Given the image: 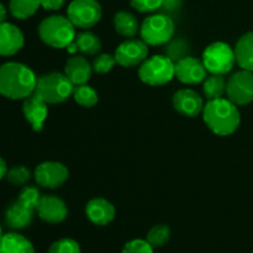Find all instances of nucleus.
<instances>
[{
	"mask_svg": "<svg viewBox=\"0 0 253 253\" xmlns=\"http://www.w3.org/2000/svg\"><path fill=\"white\" fill-rule=\"evenodd\" d=\"M0 253H36L31 242L22 235L9 232L0 239Z\"/></svg>",
	"mask_w": 253,
	"mask_h": 253,
	"instance_id": "obj_22",
	"label": "nucleus"
},
{
	"mask_svg": "<svg viewBox=\"0 0 253 253\" xmlns=\"http://www.w3.org/2000/svg\"><path fill=\"white\" fill-rule=\"evenodd\" d=\"M203 120L217 136H229L237 130L241 116L237 106L229 99L208 100L203 109Z\"/></svg>",
	"mask_w": 253,
	"mask_h": 253,
	"instance_id": "obj_2",
	"label": "nucleus"
},
{
	"mask_svg": "<svg viewBox=\"0 0 253 253\" xmlns=\"http://www.w3.org/2000/svg\"><path fill=\"white\" fill-rule=\"evenodd\" d=\"M170 239V229L167 225H156L148 231L146 241L155 249V247H162L169 241Z\"/></svg>",
	"mask_w": 253,
	"mask_h": 253,
	"instance_id": "obj_27",
	"label": "nucleus"
},
{
	"mask_svg": "<svg viewBox=\"0 0 253 253\" xmlns=\"http://www.w3.org/2000/svg\"><path fill=\"white\" fill-rule=\"evenodd\" d=\"M35 180L37 184L47 189H56L63 185L68 179L69 172L64 165L59 162H43L35 169Z\"/></svg>",
	"mask_w": 253,
	"mask_h": 253,
	"instance_id": "obj_11",
	"label": "nucleus"
},
{
	"mask_svg": "<svg viewBox=\"0 0 253 253\" xmlns=\"http://www.w3.org/2000/svg\"><path fill=\"white\" fill-rule=\"evenodd\" d=\"M121 253H153V247L146 240L135 239L124 246Z\"/></svg>",
	"mask_w": 253,
	"mask_h": 253,
	"instance_id": "obj_33",
	"label": "nucleus"
},
{
	"mask_svg": "<svg viewBox=\"0 0 253 253\" xmlns=\"http://www.w3.org/2000/svg\"><path fill=\"white\" fill-rule=\"evenodd\" d=\"M74 85L68 77L59 72H51L37 78L35 94L47 104H59L73 94Z\"/></svg>",
	"mask_w": 253,
	"mask_h": 253,
	"instance_id": "obj_4",
	"label": "nucleus"
},
{
	"mask_svg": "<svg viewBox=\"0 0 253 253\" xmlns=\"http://www.w3.org/2000/svg\"><path fill=\"white\" fill-rule=\"evenodd\" d=\"M5 19H6V9H5L4 5L0 2V24L5 22Z\"/></svg>",
	"mask_w": 253,
	"mask_h": 253,
	"instance_id": "obj_38",
	"label": "nucleus"
},
{
	"mask_svg": "<svg viewBox=\"0 0 253 253\" xmlns=\"http://www.w3.org/2000/svg\"><path fill=\"white\" fill-rule=\"evenodd\" d=\"M138 77L151 86L165 85L175 77V63L167 56L150 57L138 68Z\"/></svg>",
	"mask_w": 253,
	"mask_h": 253,
	"instance_id": "obj_5",
	"label": "nucleus"
},
{
	"mask_svg": "<svg viewBox=\"0 0 253 253\" xmlns=\"http://www.w3.org/2000/svg\"><path fill=\"white\" fill-rule=\"evenodd\" d=\"M202 61L209 73L224 76L229 73L236 63L235 49L225 42H214L204 49Z\"/></svg>",
	"mask_w": 253,
	"mask_h": 253,
	"instance_id": "obj_6",
	"label": "nucleus"
},
{
	"mask_svg": "<svg viewBox=\"0 0 253 253\" xmlns=\"http://www.w3.org/2000/svg\"><path fill=\"white\" fill-rule=\"evenodd\" d=\"M72 95H73V99L76 100V103L83 106V108H91L99 100L96 90L93 86L88 85V84H82V85L74 86Z\"/></svg>",
	"mask_w": 253,
	"mask_h": 253,
	"instance_id": "obj_26",
	"label": "nucleus"
},
{
	"mask_svg": "<svg viewBox=\"0 0 253 253\" xmlns=\"http://www.w3.org/2000/svg\"><path fill=\"white\" fill-rule=\"evenodd\" d=\"M140 34L143 41L150 46L166 44L174 35V22L166 15H151L143 20Z\"/></svg>",
	"mask_w": 253,
	"mask_h": 253,
	"instance_id": "obj_7",
	"label": "nucleus"
},
{
	"mask_svg": "<svg viewBox=\"0 0 253 253\" xmlns=\"http://www.w3.org/2000/svg\"><path fill=\"white\" fill-rule=\"evenodd\" d=\"M2 237V232H1V226H0V239Z\"/></svg>",
	"mask_w": 253,
	"mask_h": 253,
	"instance_id": "obj_39",
	"label": "nucleus"
},
{
	"mask_svg": "<svg viewBox=\"0 0 253 253\" xmlns=\"http://www.w3.org/2000/svg\"><path fill=\"white\" fill-rule=\"evenodd\" d=\"M66 0H41V6L46 10H59L64 5Z\"/></svg>",
	"mask_w": 253,
	"mask_h": 253,
	"instance_id": "obj_35",
	"label": "nucleus"
},
{
	"mask_svg": "<svg viewBox=\"0 0 253 253\" xmlns=\"http://www.w3.org/2000/svg\"><path fill=\"white\" fill-rule=\"evenodd\" d=\"M207 68L202 59L185 56L175 62V77L184 84H199L207 78Z\"/></svg>",
	"mask_w": 253,
	"mask_h": 253,
	"instance_id": "obj_12",
	"label": "nucleus"
},
{
	"mask_svg": "<svg viewBox=\"0 0 253 253\" xmlns=\"http://www.w3.org/2000/svg\"><path fill=\"white\" fill-rule=\"evenodd\" d=\"M76 26L68 17L52 15L41 21L39 36L43 43L53 48H67L76 37Z\"/></svg>",
	"mask_w": 253,
	"mask_h": 253,
	"instance_id": "obj_3",
	"label": "nucleus"
},
{
	"mask_svg": "<svg viewBox=\"0 0 253 253\" xmlns=\"http://www.w3.org/2000/svg\"><path fill=\"white\" fill-rule=\"evenodd\" d=\"M93 72V66L84 56L71 57L67 59L64 66V74L68 77L74 86L88 83Z\"/></svg>",
	"mask_w": 253,
	"mask_h": 253,
	"instance_id": "obj_18",
	"label": "nucleus"
},
{
	"mask_svg": "<svg viewBox=\"0 0 253 253\" xmlns=\"http://www.w3.org/2000/svg\"><path fill=\"white\" fill-rule=\"evenodd\" d=\"M34 211L35 209L17 199L5 211V222L7 227L12 230L25 229L31 225L34 220Z\"/></svg>",
	"mask_w": 253,
	"mask_h": 253,
	"instance_id": "obj_19",
	"label": "nucleus"
},
{
	"mask_svg": "<svg viewBox=\"0 0 253 253\" xmlns=\"http://www.w3.org/2000/svg\"><path fill=\"white\" fill-rule=\"evenodd\" d=\"M236 63L245 71L253 72V31L240 37L235 47Z\"/></svg>",
	"mask_w": 253,
	"mask_h": 253,
	"instance_id": "obj_21",
	"label": "nucleus"
},
{
	"mask_svg": "<svg viewBox=\"0 0 253 253\" xmlns=\"http://www.w3.org/2000/svg\"><path fill=\"white\" fill-rule=\"evenodd\" d=\"M203 93L208 100L222 98V95L226 93V81L224 76L211 74L207 77L203 82Z\"/></svg>",
	"mask_w": 253,
	"mask_h": 253,
	"instance_id": "obj_24",
	"label": "nucleus"
},
{
	"mask_svg": "<svg viewBox=\"0 0 253 253\" xmlns=\"http://www.w3.org/2000/svg\"><path fill=\"white\" fill-rule=\"evenodd\" d=\"M148 44L143 40L128 39L119 44L115 51L116 63L125 68L141 66L147 59Z\"/></svg>",
	"mask_w": 253,
	"mask_h": 253,
	"instance_id": "obj_10",
	"label": "nucleus"
},
{
	"mask_svg": "<svg viewBox=\"0 0 253 253\" xmlns=\"http://www.w3.org/2000/svg\"><path fill=\"white\" fill-rule=\"evenodd\" d=\"M116 59L115 56L109 53H101L94 58L93 71L98 74H105L110 72L115 67Z\"/></svg>",
	"mask_w": 253,
	"mask_h": 253,
	"instance_id": "obj_30",
	"label": "nucleus"
},
{
	"mask_svg": "<svg viewBox=\"0 0 253 253\" xmlns=\"http://www.w3.org/2000/svg\"><path fill=\"white\" fill-rule=\"evenodd\" d=\"M36 211L39 212L40 219L48 224H59L68 215L66 203L54 195H42Z\"/></svg>",
	"mask_w": 253,
	"mask_h": 253,
	"instance_id": "obj_13",
	"label": "nucleus"
},
{
	"mask_svg": "<svg viewBox=\"0 0 253 253\" xmlns=\"http://www.w3.org/2000/svg\"><path fill=\"white\" fill-rule=\"evenodd\" d=\"M204 100L193 89H180L173 95V108L179 114L189 118L199 115L204 109Z\"/></svg>",
	"mask_w": 253,
	"mask_h": 253,
	"instance_id": "obj_14",
	"label": "nucleus"
},
{
	"mask_svg": "<svg viewBox=\"0 0 253 253\" xmlns=\"http://www.w3.org/2000/svg\"><path fill=\"white\" fill-rule=\"evenodd\" d=\"M187 51H188V46L183 40H177V41H173L170 42L169 46L166 48V56L168 58L172 59L173 62H177L179 61L180 58L187 56Z\"/></svg>",
	"mask_w": 253,
	"mask_h": 253,
	"instance_id": "obj_32",
	"label": "nucleus"
},
{
	"mask_svg": "<svg viewBox=\"0 0 253 253\" xmlns=\"http://www.w3.org/2000/svg\"><path fill=\"white\" fill-rule=\"evenodd\" d=\"M6 173H7L6 162L0 157V180H1L4 177H6Z\"/></svg>",
	"mask_w": 253,
	"mask_h": 253,
	"instance_id": "obj_37",
	"label": "nucleus"
},
{
	"mask_svg": "<svg viewBox=\"0 0 253 253\" xmlns=\"http://www.w3.org/2000/svg\"><path fill=\"white\" fill-rule=\"evenodd\" d=\"M37 77L25 64L7 62L0 66V94L5 98L19 100L35 93Z\"/></svg>",
	"mask_w": 253,
	"mask_h": 253,
	"instance_id": "obj_1",
	"label": "nucleus"
},
{
	"mask_svg": "<svg viewBox=\"0 0 253 253\" xmlns=\"http://www.w3.org/2000/svg\"><path fill=\"white\" fill-rule=\"evenodd\" d=\"M226 95L235 105H247L253 101V72L242 71L226 81Z\"/></svg>",
	"mask_w": 253,
	"mask_h": 253,
	"instance_id": "obj_9",
	"label": "nucleus"
},
{
	"mask_svg": "<svg viewBox=\"0 0 253 253\" xmlns=\"http://www.w3.org/2000/svg\"><path fill=\"white\" fill-rule=\"evenodd\" d=\"M101 41L99 36L90 31H82L76 35L73 42L67 47V51L71 54L82 52L88 56H95L100 52Z\"/></svg>",
	"mask_w": 253,
	"mask_h": 253,
	"instance_id": "obj_20",
	"label": "nucleus"
},
{
	"mask_svg": "<svg viewBox=\"0 0 253 253\" xmlns=\"http://www.w3.org/2000/svg\"><path fill=\"white\" fill-rule=\"evenodd\" d=\"M85 215L94 225L106 226L115 219V208L104 198H94L86 203Z\"/></svg>",
	"mask_w": 253,
	"mask_h": 253,
	"instance_id": "obj_15",
	"label": "nucleus"
},
{
	"mask_svg": "<svg viewBox=\"0 0 253 253\" xmlns=\"http://www.w3.org/2000/svg\"><path fill=\"white\" fill-rule=\"evenodd\" d=\"M41 197L42 195L40 194V190L36 187H34V185H26V187H24L21 189L17 199L24 203V204L31 207L32 209L36 210L37 207H39Z\"/></svg>",
	"mask_w": 253,
	"mask_h": 253,
	"instance_id": "obj_31",
	"label": "nucleus"
},
{
	"mask_svg": "<svg viewBox=\"0 0 253 253\" xmlns=\"http://www.w3.org/2000/svg\"><path fill=\"white\" fill-rule=\"evenodd\" d=\"M101 14V6L96 0H73L67 9V15L72 24L83 30L98 24Z\"/></svg>",
	"mask_w": 253,
	"mask_h": 253,
	"instance_id": "obj_8",
	"label": "nucleus"
},
{
	"mask_svg": "<svg viewBox=\"0 0 253 253\" xmlns=\"http://www.w3.org/2000/svg\"><path fill=\"white\" fill-rule=\"evenodd\" d=\"M24 100L22 113H24L25 119L29 121L34 131L39 132L43 128V123L47 119V114H48L47 103L35 93Z\"/></svg>",
	"mask_w": 253,
	"mask_h": 253,
	"instance_id": "obj_16",
	"label": "nucleus"
},
{
	"mask_svg": "<svg viewBox=\"0 0 253 253\" xmlns=\"http://www.w3.org/2000/svg\"><path fill=\"white\" fill-rule=\"evenodd\" d=\"M180 2H182V0H165V4L163 5L167 9H175V7L179 6Z\"/></svg>",
	"mask_w": 253,
	"mask_h": 253,
	"instance_id": "obj_36",
	"label": "nucleus"
},
{
	"mask_svg": "<svg viewBox=\"0 0 253 253\" xmlns=\"http://www.w3.org/2000/svg\"><path fill=\"white\" fill-rule=\"evenodd\" d=\"M131 6L140 12H151L160 9L165 0H130Z\"/></svg>",
	"mask_w": 253,
	"mask_h": 253,
	"instance_id": "obj_34",
	"label": "nucleus"
},
{
	"mask_svg": "<svg viewBox=\"0 0 253 253\" xmlns=\"http://www.w3.org/2000/svg\"><path fill=\"white\" fill-rule=\"evenodd\" d=\"M48 253H82L81 246L73 239H61L49 246Z\"/></svg>",
	"mask_w": 253,
	"mask_h": 253,
	"instance_id": "obj_29",
	"label": "nucleus"
},
{
	"mask_svg": "<svg viewBox=\"0 0 253 253\" xmlns=\"http://www.w3.org/2000/svg\"><path fill=\"white\" fill-rule=\"evenodd\" d=\"M41 6V0H10V12L16 19L25 20L35 15Z\"/></svg>",
	"mask_w": 253,
	"mask_h": 253,
	"instance_id": "obj_25",
	"label": "nucleus"
},
{
	"mask_svg": "<svg viewBox=\"0 0 253 253\" xmlns=\"http://www.w3.org/2000/svg\"><path fill=\"white\" fill-rule=\"evenodd\" d=\"M114 27L124 37H133L140 30L137 17L127 11H119L114 17Z\"/></svg>",
	"mask_w": 253,
	"mask_h": 253,
	"instance_id": "obj_23",
	"label": "nucleus"
},
{
	"mask_svg": "<svg viewBox=\"0 0 253 253\" xmlns=\"http://www.w3.org/2000/svg\"><path fill=\"white\" fill-rule=\"evenodd\" d=\"M31 178V172L25 166H15L7 170L6 179L12 185H24Z\"/></svg>",
	"mask_w": 253,
	"mask_h": 253,
	"instance_id": "obj_28",
	"label": "nucleus"
},
{
	"mask_svg": "<svg viewBox=\"0 0 253 253\" xmlns=\"http://www.w3.org/2000/svg\"><path fill=\"white\" fill-rule=\"evenodd\" d=\"M21 30L10 22L0 24V56H12L24 47Z\"/></svg>",
	"mask_w": 253,
	"mask_h": 253,
	"instance_id": "obj_17",
	"label": "nucleus"
}]
</instances>
